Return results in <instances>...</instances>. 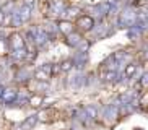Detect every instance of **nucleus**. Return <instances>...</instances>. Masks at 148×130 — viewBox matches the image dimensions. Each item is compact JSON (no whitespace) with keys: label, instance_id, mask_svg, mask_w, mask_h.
Masks as SVG:
<instances>
[{"label":"nucleus","instance_id":"f257e3e1","mask_svg":"<svg viewBox=\"0 0 148 130\" xmlns=\"http://www.w3.org/2000/svg\"><path fill=\"white\" fill-rule=\"evenodd\" d=\"M77 25H78V28L82 31H90L93 28V25H95V21H93L91 16H88V15H82V16L78 18Z\"/></svg>","mask_w":148,"mask_h":130},{"label":"nucleus","instance_id":"f03ea898","mask_svg":"<svg viewBox=\"0 0 148 130\" xmlns=\"http://www.w3.org/2000/svg\"><path fill=\"white\" fill-rule=\"evenodd\" d=\"M10 46H12V49H15V51H21L23 47H25V41H23V38L20 34H12L10 36Z\"/></svg>","mask_w":148,"mask_h":130},{"label":"nucleus","instance_id":"7ed1b4c3","mask_svg":"<svg viewBox=\"0 0 148 130\" xmlns=\"http://www.w3.org/2000/svg\"><path fill=\"white\" fill-rule=\"evenodd\" d=\"M59 29H60L62 33L67 36V34H72V33H73L75 26L72 25L70 21H60V23H59Z\"/></svg>","mask_w":148,"mask_h":130},{"label":"nucleus","instance_id":"20e7f679","mask_svg":"<svg viewBox=\"0 0 148 130\" xmlns=\"http://www.w3.org/2000/svg\"><path fill=\"white\" fill-rule=\"evenodd\" d=\"M16 98V91L15 90H5L2 91V101L3 103H12Z\"/></svg>","mask_w":148,"mask_h":130},{"label":"nucleus","instance_id":"39448f33","mask_svg":"<svg viewBox=\"0 0 148 130\" xmlns=\"http://www.w3.org/2000/svg\"><path fill=\"white\" fill-rule=\"evenodd\" d=\"M34 77L38 78V80H41V81H47L49 78H51V75H49L47 70H44V68H42V70H38Z\"/></svg>","mask_w":148,"mask_h":130},{"label":"nucleus","instance_id":"423d86ee","mask_svg":"<svg viewBox=\"0 0 148 130\" xmlns=\"http://www.w3.org/2000/svg\"><path fill=\"white\" fill-rule=\"evenodd\" d=\"M42 96H39V94H36V96H31L29 98V104L33 106V107H39L41 104H42Z\"/></svg>","mask_w":148,"mask_h":130},{"label":"nucleus","instance_id":"0eeeda50","mask_svg":"<svg viewBox=\"0 0 148 130\" xmlns=\"http://www.w3.org/2000/svg\"><path fill=\"white\" fill-rule=\"evenodd\" d=\"M135 72H137V65H135V64H129V65L125 67V77H127V78L134 77Z\"/></svg>","mask_w":148,"mask_h":130},{"label":"nucleus","instance_id":"6e6552de","mask_svg":"<svg viewBox=\"0 0 148 130\" xmlns=\"http://www.w3.org/2000/svg\"><path fill=\"white\" fill-rule=\"evenodd\" d=\"M36 122H38V116H31L28 120H25V124H23V129H31V127L34 125Z\"/></svg>","mask_w":148,"mask_h":130},{"label":"nucleus","instance_id":"1a4fd4ad","mask_svg":"<svg viewBox=\"0 0 148 130\" xmlns=\"http://www.w3.org/2000/svg\"><path fill=\"white\" fill-rule=\"evenodd\" d=\"M140 106L145 111H148V91H145L143 94H142V98H140Z\"/></svg>","mask_w":148,"mask_h":130},{"label":"nucleus","instance_id":"9d476101","mask_svg":"<svg viewBox=\"0 0 148 130\" xmlns=\"http://www.w3.org/2000/svg\"><path fill=\"white\" fill-rule=\"evenodd\" d=\"M104 80H108V81H114V80H116V73H114V72H106Z\"/></svg>","mask_w":148,"mask_h":130},{"label":"nucleus","instance_id":"9b49d317","mask_svg":"<svg viewBox=\"0 0 148 130\" xmlns=\"http://www.w3.org/2000/svg\"><path fill=\"white\" fill-rule=\"evenodd\" d=\"M60 68L62 70H70V68H72V62H64Z\"/></svg>","mask_w":148,"mask_h":130},{"label":"nucleus","instance_id":"f8f14e48","mask_svg":"<svg viewBox=\"0 0 148 130\" xmlns=\"http://www.w3.org/2000/svg\"><path fill=\"white\" fill-rule=\"evenodd\" d=\"M3 21H5V13L0 12V25H3Z\"/></svg>","mask_w":148,"mask_h":130},{"label":"nucleus","instance_id":"ddd939ff","mask_svg":"<svg viewBox=\"0 0 148 130\" xmlns=\"http://www.w3.org/2000/svg\"><path fill=\"white\" fill-rule=\"evenodd\" d=\"M142 83H143V85H148V73L143 75V80H142Z\"/></svg>","mask_w":148,"mask_h":130},{"label":"nucleus","instance_id":"4468645a","mask_svg":"<svg viewBox=\"0 0 148 130\" xmlns=\"http://www.w3.org/2000/svg\"><path fill=\"white\" fill-rule=\"evenodd\" d=\"M26 3L28 5H33V0H26Z\"/></svg>","mask_w":148,"mask_h":130},{"label":"nucleus","instance_id":"2eb2a0df","mask_svg":"<svg viewBox=\"0 0 148 130\" xmlns=\"http://www.w3.org/2000/svg\"><path fill=\"white\" fill-rule=\"evenodd\" d=\"M145 59H148V51H147V54H145Z\"/></svg>","mask_w":148,"mask_h":130}]
</instances>
